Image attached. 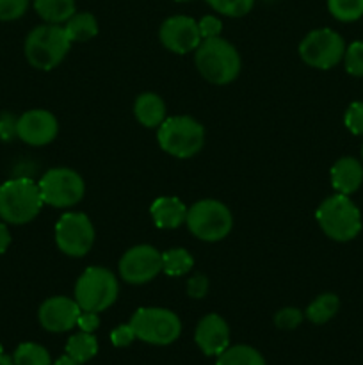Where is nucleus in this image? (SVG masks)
Segmentation results:
<instances>
[{
  "instance_id": "b1692460",
  "label": "nucleus",
  "mask_w": 363,
  "mask_h": 365,
  "mask_svg": "<svg viewBox=\"0 0 363 365\" xmlns=\"http://www.w3.org/2000/svg\"><path fill=\"white\" fill-rule=\"evenodd\" d=\"M216 365H267L265 359L258 349L248 344L228 346L219 356H217Z\"/></svg>"
},
{
  "instance_id": "7ed1b4c3",
  "label": "nucleus",
  "mask_w": 363,
  "mask_h": 365,
  "mask_svg": "<svg viewBox=\"0 0 363 365\" xmlns=\"http://www.w3.org/2000/svg\"><path fill=\"white\" fill-rule=\"evenodd\" d=\"M315 220L326 237L337 242H349L362 232V212L347 195L327 196L315 210Z\"/></svg>"
},
{
  "instance_id": "f704fd0d",
  "label": "nucleus",
  "mask_w": 363,
  "mask_h": 365,
  "mask_svg": "<svg viewBox=\"0 0 363 365\" xmlns=\"http://www.w3.org/2000/svg\"><path fill=\"white\" fill-rule=\"evenodd\" d=\"M135 339L137 337H135V331L132 330L130 323L120 324V327H116L110 331V342H112L116 348H128Z\"/></svg>"
},
{
  "instance_id": "1a4fd4ad",
  "label": "nucleus",
  "mask_w": 363,
  "mask_h": 365,
  "mask_svg": "<svg viewBox=\"0 0 363 365\" xmlns=\"http://www.w3.org/2000/svg\"><path fill=\"white\" fill-rule=\"evenodd\" d=\"M45 205L56 209H71L84 200L85 182L78 171L71 168H52L38 182Z\"/></svg>"
},
{
  "instance_id": "dca6fc26",
  "label": "nucleus",
  "mask_w": 363,
  "mask_h": 365,
  "mask_svg": "<svg viewBox=\"0 0 363 365\" xmlns=\"http://www.w3.org/2000/svg\"><path fill=\"white\" fill-rule=\"evenodd\" d=\"M194 341L205 356H219L230 346V327L219 314H206L196 324Z\"/></svg>"
},
{
  "instance_id": "412c9836",
  "label": "nucleus",
  "mask_w": 363,
  "mask_h": 365,
  "mask_svg": "<svg viewBox=\"0 0 363 365\" xmlns=\"http://www.w3.org/2000/svg\"><path fill=\"white\" fill-rule=\"evenodd\" d=\"M63 27L71 43H85L98 36V20L88 11L75 13Z\"/></svg>"
},
{
  "instance_id": "f03ea898",
  "label": "nucleus",
  "mask_w": 363,
  "mask_h": 365,
  "mask_svg": "<svg viewBox=\"0 0 363 365\" xmlns=\"http://www.w3.org/2000/svg\"><path fill=\"white\" fill-rule=\"evenodd\" d=\"M43 202L38 182L16 177L0 185V220L7 225H27L41 212Z\"/></svg>"
},
{
  "instance_id": "a878e982",
  "label": "nucleus",
  "mask_w": 363,
  "mask_h": 365,
  "mask_svg": "<svg viewBox=\"0 0 363 365\" xmlns=\"http://www.w3.org/2000/svg\"><path fill=\"white\" fill-rule=\"evenodd\" d=\"M14 365H52L48 349L36 342H21L13 353Z\"/></svg>"
},
{
  "instance_id": "72a5a7b5",
  "label": "nucleus",
  "mask_w": 363,
  "mask_h": 365,
  "mask_svg": "<svg viewBox=\"0 0 363 365\" xmlns=\"http://www.w3.org/2000/svg\"><path fill=\"white\" fill-rule=\"evenodd\" d=\"M210 289L209 278L203 273H196L194 277L189 278L187 282V294L191 296L192 299H203L206 296Z\"/></svg>"
},
{
  "instance_id": "c85d7f7f",
  "label": "nucleus",
  "mask_w": 363,
  "mask_h": 365,
  "mask_svg": "<svg viewBox=\"0 0 363 365\" xmlns=\"http://www.w3.org/2000/svg\"><path fill=\"white\" fill-rule=\"evenodd\" d=\"M344 66L345 71L352 77H363V41H352L351 45L345 46L344 53Z\"/></svg>"
},
{
  "instance_id": "a19ab883",
  "label": "nucleus",
  "mask_w": 363,
  "mask_h": 365,
  "mask_svg": "<svg viewBox=\"0 0 363 365\" xmlns=\"http://www.w3.org/2000/svg\"><path fill=\"white\" fill-rule=\"evenodd\" d=\"M174 2H191V0H174Z\"/></svg>"
},
{
  "instance_id": "7c9ffc66",
  "label": "nucleus",
  "mask_w": 363,
  "mask_h": 365,
  "mask_svg": "<svg viewBox=\"0 0 363 365\" xmlns=\"http://www.w3.org/2000/svg\"><path fill=\"white\" fill-rule=\"evenodd\" d=\"M344 125L352 135H363V102H352L344 114Z\"/></svg>"
},
{
  "instance_id": "4be33fe9",
  "label": "nucleus",
  "mask_w": 363,
  "mask_h": 365,
  "mask_svg": "<svg viewBox=\"0 0 363 365\" xmlns=\"http://www.w3.org/2000/svg\"><path fill=\"white\" fill-rule=\"evenodd\" d=\"M340 310V299L333 292L319 294L305 310V317L313 324H326Z\"/></svg>"
},
{
  "instance_id": "393cba45",
  "label": "nucleus",
  "mask_w": 363,
  "mask_h": 365,
  "mask_svg": "<svg viewBox=\"0 0 363 365\" xmlns=\"http://www.w3.org/2000/svg\"><path fill=\"white\" fill-rule=\"evenodd\" d=\"M194 267V257L185 248H171L162 253V273L167 277H184Z\"/></svg>"
},
{
  "instance_id": "4c0bfd02",
  "label": "nucleus",
  "mask_w": 363,
  "mask_h": 365,
  "mask_svg": "<svg viewBox=\"0 0 363 365\" xmlns=\"http://www.w3.org/2000/svg\"><path fill=\"white\" fill-rule=\"evenodd\" d=\"M11 230L7 223L0 221V253H6L7 248L11 246Z\"/></svg>"
},
{
  "instance_id": "f3484780",
  "label": "nucleus",
  "mask_w": 363,
  "mask_h": 365,
  "mask_svg": "<svg viewBox=\"0 0 363 365\" xmlns=\"http://www.w3.org/2000/svg\"><path fill=\"white\" fill-rule=\"evenodd\" d=\"M331 185L340 195H354L363 184V163L356 157H340L331 168Z\"/></svg>"
},
{
  "instance_id": "37998d69",
  "label": "nucleus",
  "mask_w": 363,
  "mask_h": 365,
  "mask_svg": "<svg viewBox=\"0 0 363 365\" xmlns=\"http://www.w3.org/2000/svg\"><path fill=\"white\" fill-rule=\"evenodd\" d=\"M0 353H4V351H2V346H0Z\"/></svg>"
},
{
  "instance_id": "6e6552de",
  "label": "nucleus",
  "mask_w": 363,
  "mask_h": 365,
  "mask_svg": "<svg viewBox=\"0 0 363 365\" xmlns=\"http://www.w3.org/2000/svg\"><path fill=\"white\" fill-rule=\"evenodd\" d=\"M130 327L139 341L152 346H169L182 335V319L169 309L142 307L130 317Z\"/></svg>"
},
{
  "instance_id": "9d476101",
  "label": "nucleus",
  "mask_w": 363,
  "mask_h": 365,
  "mask_svg": "<svg viewBox=\"0 0 363 365\" xmlns=\"http://www.w3.org/2000/svg\"><path fill=\"white\" fill-rule=\"evenodd\" d=\"M345 41L333 29H313L299 43V57L315 70H331L342 63Z\"/></svg>"
},
{
  "instance_id": "a211bd4d",
  "label": "nucleus",
  "mask_w": 363,
  "mask_h": 365,
  "mask_svg": "<svg viewBox=\"0 0 363 365\" xmlns=\"http://www.w3.org/2000/svg\"><path fill=\"white\" fill-rule=\"evenodd\" d=\"M149 214L160 230H174V228L185 225L187 217V205L177 196H159L149 207Z\"/></svg>"
},
{
  "instance_id": "f257e3e1",
  "label": "nucleus",
  "mask_w": 363,
  "mask_h": 365,
  "mask_svg": "<svg viewBox=\"0 0 363 365\" xmlns=\"http://www.w3.org/2000/svg\"><path fill=\"white\" fill-rule=\"evenodd\" d=\"M194 64L199 75L214 86L231 84L242 68L241 53L224 38L203 39L194 50Z\"/></svg>"
},
{
  "instance_id": "20e7f679",
  "label": "nucleus",
  "mask_w": 363,
  "mask_h": 365,
  "mask_svg": "<svg viewBox=\"0 0 363 365\" xmlns=\"http://www.w3.org/2000/svg\"><path fill=\"white\" fill-rule=\"evenodd\" d=\"M71 45L73 43L70 41L63 25H38L25 38V59L36 70L50 71L63 63Z\"/></svg>"
},
{
  "instance_id": "f8f14e48",
  "label": "nucleus",
  "mask_w": 363,
  "mask_h": 365,
  "mask_svg": "<svg viewBox=\"0 0 363 365\" xmlns=\"http://www.w3.org/2000/svg\"><path fill=\"white\" fill-rule=\"evenodd\" d=\"M117 271L127 284L144 285L162 273V253L149 245H137L123 253Z\"/></svg>"
},
{
  "instance_id": "79ce46f5",
  "label": "nucleus",
  "mask_w": 363,
  "mask_h": 365,
  "mask_svg": "<svg viewBox=\"0 0 363 365\" xmlns=\"http://www.w3.org/2000/svg\"><path fill=\"white\" fill-rule=\"evenodd\" d=\"M362 163H363V145H362Z\"/></svg>"
},
{
  "instance_id": "9b49d317",
  "label": "nucleus",
  "mask_w": 363,
  "mask_h": 365,
  "mask_svg": "<svg viewBox=\"0 0 363 365\" xmlns=\"http://www.w3.org/2000/svg\"><path fill=\"white\" fill-rule=\"evenodd\" d=\"M96 232L91 220L82 212H66L56 225V245L64 255L80 259L91 252Z\"/></svg>"
},
{
  "instance_id": "ddd939ff",
  "label": "nucleus",
  "mask_w": 363,
  "mask_h": 365,
  "mask_svg": "<svg viewBox=\"0 0 363 365\" xmlns=\"http://www.w3.org/2000/svg\"><path fill=\"white\" fill-rule=\"evenodd\" d=\"M159 39L164 48L178 53V56L194 52L199 43L203 41L198 21L185 14H174V16L166 18L159 29Z\"/></svg>"
},
{
  "instance_id": "bb28decb",
  "label": "nucleus",
  "mask_w": 363,
  "mask_h": 365,
  "mask_svg": "<svg viewBox=\"0 0 363 365\" xmlns=\"http://www.w3.org/2000/svg\"><path fill=\"white\" fill-rule=\"evenodd\" d=\"M327 11L335 20L351 24L363 16V0H327Z\"/></svg>"
},
{
  "instance_id": "c9c22d12",
  "label": "nucleus",
  "mask_w": 363,
  "mask_h": 365,
  "mask_svg": "<svg viewBox=\"0 0 363 365\" xmlns=\"http://www.w3.org/2000/svg\"><path fill=\"white\" fill-rule=\"evenodd\" d=\"M16 120L18 118H14L13 114H0V139L2 141H11L16 138Z\"/></svg>"
},
{
  "instance_id": "6ab92c4d",
  "label": "nucleus",
  "mask_w": 363,
  "mask_h": 365,
  "mask_svg": "<svg viewBox=\"0 0 363 365\" xmlns=\"http://www.w3.org/2000/svg\"><path fill=\"white\" fill-rule=\"evenodd\" d=\"M134 116L142 127L159 128L167 118L166 102L157 93H141L134 102Z\"/></svg>"
},
{
  "instance_id": "e433bc0d",
  "label": "nucleus",
  "mask_w": 363,
  "mask_h": 365,
  "mask_svg": "<svg viewBox=\"0 0 363 365\" xmlns=\"http://www.w3.org/2000/svg\"><path fill=\"white\" fill-rule=\"evenodd\" d=\"M77 327L80 328V331H88V334H93V331L98 330L100 327V317L96 312H85L82 310L80 316H78Z\"/></svg>"
},
{
  "instance_id": "58836bf2",
  "label": "nucleus",
  "mask_w": 363,
  "mask_h": 365,
  "mask_svg": "<svg viewBox=\"0 0 363 365\" xmlns=\"http://www.w3.org/2000/svg\"><path fill=\"white\" fill-rule=\"evenodd\" d=\"M52 365H82V364L75 362V360H71L70 356H68V355H64V356H60V359H57L56 362H53Z\"/></svg>"
},
{
  "instance_id": "39448f33",
  "label": "nucleus",
  "mask_w": 363,
  "mask_h": 365,
  "mask_svg": "<svg viewBox=\"0 0 363 365\" xmlns=\"http://www.w3.org/2000/svg\"><path fill=\"white\" fill-rule=\"evenodd\" d=\"M157 141L167 155L191 159L205 145V128L192 116H169L157 128Z\"/></svg>"
},
{
  "instance_id": "cd10ccee",
  "label": "nucleus",
  "mask_w": 363,
  "mask_h": 365,
  "mask_svg": "<svg viewBox=\"0 0 363 365\" xmlns=\"http://www.w3.org/2000/svg\"><path fill=\"white\" fill-rule=\"evenodd\" d=\"M216 13L228 18L246 16L255 6V0H205Z\"/></svg>"
},
{
  "instance_id": "aec40b11",
  "label": "nucleus",
  "mask_w": 363,
  "mask_h": 365,
  "mask_svg": "<svg viewBox=\"0 0 363 365\" xmlns=\"http://www.w3.org/2000/svg\"><path fill=\"white\" fill-rule=\"evenodd\" d=\"M34 11L45 24L64 25L75 13V0H32Z\"/></svg>"
},
{
  "instance_id": "ea45409f",
  "label": "nucleus",
  "mask_w": 363,
  "mask_h": 365,
  "mask_svg": "<svg viewBox=\"0 0 363 365\" xmlns=\"http://www.w3.org/2000/svg\"><path fill=\"white\" fill-rule=\"evenodd\" d=\"M0 365H14V362H13V359H11V356L0 353Z\"/></svg>"
},
{
  "instance_id": "2f4dec72",
  "label": "nucleus",
  "mask_w": 363,
  "mask_h": 365,
  "mask_svg": "<svg viewBox=\"0 0 363 365\" xmlns=\"http://www.w3.org/2000/svg\"><path fill=\"white\" fill-rule=\"evenodd\" d=\"M31 0H0V21H13L23 16Z\"/></svg>"
},
{
  "instance_id": "2eb2a0df",
  "label": "nucleus",
  "mask_w": 363,
  "mask_h": 365,
  "mask_svg": "<svg viewBox=\"0 0 363 365\" xmlns=\"http://www.w3.org/2000/svg\"><path fill=\"white\" fill-rule=\"evenodd\" d=\"M80 307L75 298L68 296H52L45 299L38 310L39 324L50 334H64L77 327Z\"/></svg>"
},
{
  "instance_id": "423d86ee",
  "label": "nucleus",
  "mask_w": 363,
  "mask_h": 365,
  "mask_svg": "<svg viewBox=\"0 0 363 365\" xmlns=\"http://www.w3.org/2000/svg\"><path fill=\"white\" fill-rule=\"evenodd\" d=\"M120 282L116 274L102 266H91L78 277L75 284V302L85 312H103L116 303Z\"/></svg>"
},
{
  "instance_id": "0eeeda50",
  "label": "nucleus",
  "mask_w": 363,
  "mask_h": 365,
  "mask_svg": "<svg viewBox=\"0 0 363 365\" xmlns=\"http://www.w3.org/2000/svg\"><path fill=\"white\" fill-rule=\"evenodd\" d=\"M185 225L189 232L199 241L219 242L230 235L233 228V216L223 202L205 198L187 207Z\"/></svg>"
},
{
  "instance_id": "5701e85b",
  "label": "nucleus",
  "mask_w": 363,
  "mask_h": 365,
  "mask_svg": "<svg viewBox=\"0 0 363 365\" xmlns=\"http://www.w3.org/2000/svg\"><path fill=\"white\" fill-rule=\"evenodd\" d=\"M98 353V341L93 334L88 331H78L71 335L66 342V355L75 362L84 365L91 359H95Z\"/></svg>"
},
{
  "instance_id": "c756f323",
  "label": "nucleus",
  "mask_w": 363,
  "mask_h": 365,
  "mask_svg": "<svg viewBox=\"0 0 363 365\" xmlns=\"http://www.w3.org/2000/svg\"><path fill=\"white\" fill-rule=\"evenodd\" d=\"M305 319V314L295 307H285V309L278 310L274 316V324L280 330H295L299 324Z\"/></svg>"
},
{
  "instance_id": "4468645a",
  "label": "nucleus",
  "mask_w": 363,
  "mask_h": 365,
  "mask_svg": "<svg viewBox=\"0 0 363 365\" xmlns=\"http://www.w3.org/2000/svg\"><path fill=\"white\" fill-rule=\"evenodd\" d=\"M57 134H59V121L46 109L25 110L16 120V138L21 139L25 145H50Z\"/></svg>"
},
{
  "instance_id": "473e14b6",
  "label": "nucleus",
  "mask_w": 363,
  "mask_h": 365,
  "mask_svg": "<svg viewBox=\"0 0 363 365\" xmlns=\"http://www.w3.org/2000/svg\"><path fill=\"white\" fill-rule=\"evenodd\" d=\"M198 29L201 39L219 38L221 32H223V21H221V18L214 16V14H206L198 21Z\"/></svg>"
}]
</instances>
